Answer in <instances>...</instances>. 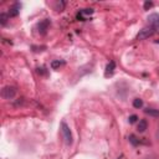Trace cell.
<instances>
[{
    "instance_id": "cell-9",
    "label": "cell",
    "mask_w": 159,
    "mask_h": 159,
    "mask_svg": "<svg viewBox=\"0 0 159 159\" xmlns=\"http://www.w3.org/2000/svg\"><path fill=\"white\" fill-rule=\"evenodd\" d=\"M144 113L150 117H159V110H153V108H147L144 110Z\"/></svg>"
},
{
    "instance_id": "cell-1",
    "label": "cell",
    "mask_w": 159,
    "mask_h": 159,
    "mask_svg": "<svg viewBox=\"0 0 159 159\" xmlns=\"http://www.w3.org/2000/svg\"><path fill=\"white\" fill-rule=\"evenodd\" d=\"M61 133L64 136V139H65V143L67 145L72 144V133L70 131V127L65 122L61 123Z\"/></svg>"
},
{
    "instance_id": "cell-10",
    "label": "cell",
    "mask_w": 159,
    "mask_h": 159,
    "mask_svg": "<svg viewBox=\"0 0 159 159\" xmlns=\"http://www.w3.org/2000/svg\"><path fill=\"white\" fill-rule=\"evenodd\" d=\"M8 18H9V15L5 14V12H1V14H0V24H1V25H6Z\"/></svg>"
},
{
    "instance_id": "cell-2",
    "label": "cell",
    "mask_w": 159,
    "mask_h": 159,
    "mask_svg": "<svg viewBox=\"0 0 159 159\" xmlns=\"http://www.w3.org/2000/svg\"><path fill=\"white\" fill-rule=\"evenodd\" d=\"M16 93H18V91H16V88L12 86L4 87L3 91H1V96H3V98H5V99H12L16 96Z\"/></svg>"
},
{
    "instance_id": "cell-8",
    "label": "cell",
    "mask_w": 159,
    "mask_h": 159,
    "mask_svg": "<svg viewBox=\"0 0 159 159\" xmlns=\"http://www.w3.org/2000/svg\"><path fill=\"white\" fill-rule=\"evenodd\" d=\"M148 128V122L145 119H140L139 122H138V127H137V129H138V132H140V133H143L145 129Z\"/></svg>"
},
{
    "instance_id": "cell-13",
    "label": "cell",
    "mask_w": 159,
    "mask_h": 159,
    "mask_svg": "<svg viewBox=\"0 0 159 159\" xmlns=\"http://www.w3.org/2000/svg\"><path fill=\"white\" fill-rule=\"evenodd\" d=\"M61 65H64V62H61V61H52L51 62V67L52 69H57V67H60Z\"/></svg>"
},
{
    "instance_id": "cell-15",
    "label": "cell",
    "mask_w": 159,
    "mask_h": 159,
    "mask_svg": "<svg viewBox=\"0 0 159 159\" xmlns=\"http://www.w3.org/2000/svg\"><path fill=\"white\" fill-rule=\"evenodd\" d=\"M153 6V3L152 1H145L144 3V10H148L149 8H152Z\"/></svg>"
},
{
    "instance_id": "cell-3",
    "label": "cell",
    "mask_w": 159,
    "mask_h": 159,
    "mask_svg": "<svg viewBox=\"0 0 159 159\" xmlns=\"http://www.w3.org/2000/svg\"><path fill=\"white\" fill-rule=\"evenodd\" d=\"M154 34V30H153V27H143L142 30L138 32V35H137V40H145V39H148V37H150Z\"/></svg>"
},
{
    "instance_id": "cell-14",
    "label": "cell",
    "mask_w": 159,
    "mask_h": 159,
    "mask_svg": "<svg viewBox=\"0 0 159 159\" xmlns=\"http://www.w3.org/2000/svg\"><path fill=\"white\" fill-rule=\"evenodd\" d=\"M92 12H93V10H92V9H85V10L81 11V15H91Z\"/></svg>"
},
{
    "instance_id": "cell-4",
    "label": "cell",
    "mask_w": 159,
    "mask_h": 159,
    "mask_svg": "<svg viewBox=\"0 0 159 159\" xmlns=\"http://www.w3.org/2000/svg\"><path fill=\"white\" fill-rule=\"evenodd\" d=\"M148 24L150 27H153V30L159 32V15L158 14H150L148 16Z\"/></svg>"
},
{
    "instance_id": "cell-6",
    "label": "cell",
    "mask_w": 159,
    "mask_h": 159,
    "mask_svg": "<svg viewBox=\"0 0 159 159\" xmlns=\"http://www.w3.org/2000/svg\"><path fill=\"white\" fill-rule=\"evenodd\" d=\"M114 69H116L114 61H110V62L107 64V66H106V72H104V76H106V77L112 76V75H113V72H114Z\"/></svg>"
},
{
    "instance_id": "cell-7",
    "label": "cell",
    "mask_w": 159,
    "mask_h": 159,
    "mask_svg": "<svg viewBox=\"0 0 159 159\" xmlns=\"http://www.w3.org/2000/svg\"><path fill=\"white\" fill-rule=\"evenodd\" d=\"M19 12H20V4H14L11 8H10V10H9V16H11V18H14V16H18L19 15Z\"/></svg>"
},
{
    "instance_id": "cell-18",
    "label": "cell",
    "mask_w": 159,
    "mask_h": 159,
    "mask_svg": "<svg viewBox=\"0 0 159 159\" xmlns=\"http://www.w3.org/2000/svg\"><path fill=\"white\" fill-rule=\"evenodd\" d=\"M156 137H157V139L159 140V128H158V131H157V134H156Z\"/></svg>"
},
{
    "instance_id": "cell-16",
    "label": "cell",
    "mask_w": 159,
    "mask_h": 159,
    "mask_svg": "<svg viewBox=\"0 0 159 159\" xmlns=\"http://www.w3.org/2000/svg\"><path fill=\"white\" fill-rule=\"evenodd\" d=\"M137 119H138V117H137L136 114H133V116L129 117V123H134Z\"/></svg>"
},
{
    "instance_id": "cell-17",
    "label": "cell",
    "mask_w": 159,
    "mask_h": 159,
    "mask_svg": "<svg viewBox=\"0 0 159 159\" xmlns=\"http://www.w3.org/2000/svg\"><path fill=\"white\" fill-rule=\"evenodd\" d=\"M144 159H158L156 156H148V157H145Z\"/></svg>"
},
{
    "instance_id": "cell-5",
    "label": "cell",
    "mask_w": 159,
    "mask_h": 159,
    "mask_svg": "<svg viewBox=\"0 0 159 159\" xmlns=\"http://www.w3.org/2000/svg\"><path fill=\"white\" fill-rule=\"evenodd\" d=\"M49 26H50V20L45 19V20H42V21H40L39 24H37V30H39V32L41 35H45L46 32H47Z\"/></svg>"
},
{
    "instance_id": "cell-12",
    "label": "cell",
    "mask_w": 159,
    "mask_h": 159,
    "mask_svg": "<svg viewBox=\"0 0 159 159\" xmlns=\"http://www.w3.org/2000/svg\"><path fill=\"white\" fill-rule=\"evenodd\" d=\"M129 142H131V143H132L133 145H138V144H139V140H138V139H137V137H136V136H133V134L129 136Z\"/></svg>"
},
{
    "instance_id": "cell-11",
    "label": "cell",
    "mask_w": 159,
    "mask_h": 159,
    "mask_svg": "<svg viewBox=\"0 0 159 159\" xmlns=\"http://www.w3.org/2000/svg\"><path fill=\"white\" fill-rule=\"evenodd\" d=\"M133 106H134L136 108H140L142 106H143V101L139 98H136L134 101H133Z\"/></svg>"
}]
</instances>
